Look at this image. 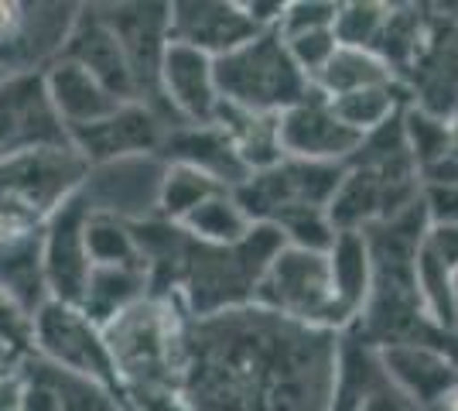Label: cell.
Instances as JSON below:
<instances>
[{"label":"cell","instance_id":"cell-19","mask_svg":"<svg viewBox=\"0 0 458 411\" xmlns=\"http://www.w3.org/2000/svg\"><path fill=\"white\" fill-rule=\"evenodd\" d=\"M157 158L165 165H185L195 168L206 178H212L223 189H240L253 172L247 168V161L240 158L236 144L229 141V134L212 120V124H172L165 131V141L157 148Z\"/></svg>","mask_w":458,"mask_h":411},{"label":"cell","instance_id":"cell-14","mask_svg":"<svg viewBox=\"0 0 458 411\" xmlns=\"http://www.w3.org/2000/svg\"><path fill=\"white\" fill-rule=\"evenodd\" d=\"M277 144H281V158L315 161V165H345L363 144V137L349 131L328 107V99L318 90H311L305 99H298L277 117Z\"/></svg>","mask_w":458,"mask_h":411},{"label":"cell","instance_id":"cell-8","mask_svg":"<svg viewBox=\"0 0 458 411\" xmlns=\"http://www.w3.org/2000/svg\"><path fill=\"white\" fill-rule=\"evenodd\" d=\"M76 4H0V73H45L76 21Z\"/></svg>","mask_w":458,"mask_h":411},{"label":"cell","instance_id":"cell-36","mask_svg":"<svg viewBox=\"0 0 458 411\" xmlns=\"http://www.w3.org/2000/svg\"><path fill=\"white\" fill-rule=\"evenodd\" d=\"M428 230H458V182H420Z\"/></svg>","mask_w":458,"mask_h":411},{"label":"cell","instance_id":"cell-5","mask_svg":"<svg viewBox=\"0 0 458 411\" xmlns=\"http://www.w3.org/2000/svg\"><path fill=\"white\" fill-rule=\"evenodd\" d=\"M253 305L301 326L343 333L328 278V257L318 251H301L284 244L260 274L253 288Z\"/></svg>","mask_w":458,"mask_h":411},{"label":"cell","instance_id":"cell-13","mask_svg":"<svg viewBox=\"0 0 458 411\" xmlns=\"http://www.w3.org/2000/svg\"><path fill=\"white\" fill-rule=\"evenodd\" d=\"M86 219L89 199L79 189L55 216L41 227V264H45V288L52 302L79 305L89 281V251H86Z\"/></svg>","mask_w":458,"mask_h":411},{"label":"cell","instance_id":"cell-21","mask_svg":"<svg viewBox=\"0 0 458 411\" xmlns=\"http://www.w3.org/2000/svg\"><path fill=\"white\" fill-rule=\"evenodd\" d=\"M41 79H45V93L52 99V110L62 120L65 134L72 127H86L93 120L114 114L120 107V99L110 90H103L86 69H79L76 62L55 59L41 73Z\"/></svg>","mask_w":458,"mask_h":411},{"label":"cell","instance_id":"cell-24","mask_svg":"<svg viewBox=\"0 0 458 411\" xmlns=\"http://www.w3.org/2000/svg\"><path fill=\"white\" fill-rule=\"evenodd\" d=\"M148 295V274L127 271V268H93L86 292L79 298V313L86 315L93 326H110L116 315L127 313L134 302Z\"/></svg>","mask_w":458,"mask_h":411},{"label":"cell","instance_id":"cell-37","mask_svg":"<svg viewBox=\"0 0 458 411\" xmlns=\"http://www.w3.org/2000/svg\"><path fill=\"white\" fill-rule=\"evenodd\" d=\"M0 339L21 356H31V315L0 288Z\"/></svg>","mask_w":458,"mask_h":411},{"label":"cell","instance_id":"cell-6","mask_svg":"<svg viewBox=\"0 0 458 411\" xmlns=\"http://www.w3.org/2000/svg\"><path fill=\"white\" fill-rule=\"evenodd\" d=\"M343 182V165H315L281 158L270 168H260L233 189L253 227H277L284 216L298 210H328Z\"/></svg>","mask_w":458,"mask_h":411},{"label":"cell","instance_id":"cell-28","mask_svg":"<svg viewBox=\"0 0 458 411\" xmlns=\"http://www.w3.org/2000/svg\"><path fill=\"white\" fill-rule=\"evenodd\" d=\"M328 107L335 110V117L343 120L349 131L366 137L380 131L383 124H390L394 117H401V110L407 107V93H403L401 82H383V86H366L356 93L328 99Z\"/></svg>","mask_w":458,"mask_h":411},{"label":"cell","instance_id":"cell-33","mask_svg":"<svg viewBox=\"0 0 458 411\" xmlns=\"http://www.w3.org/2000/svg\"><path fill=\"white\" fill-rule=\"evenodd\" d=\"M31 356H35V353H31ZM35 360H38L45 381H48L52 391H55L58 411H120V394L106 391V388H99L93 381H82V377H72V373L58 371L52 364H45L41 356H35Z\"/></svg>","mask_w":458,"mask_h":411},{"label":"cell","instance_id":"cell-9","mask_svg":"<svg viewBox=\"0 0 458 411\" xmlns=\"http://www.w3.org/2000/svg\"><path fill=\"white\" fill-rule=\"evenodd\" d=\"M172 124L151 110L148 103H120L114 114L93 120L86 127L69 131V148L76 151L89 168H106L116 161L134 158H157V148L165 141V131Z\"/></svg>","mask_w":458,"mask_h":411},{"label":"cell","instance_id":"cell-27","mask_svg":"<svg viewBox=\"0 0 458 411\" xmlns=\"http://www.w3.org/2000/svg\"><path fill=\"white\" fill-rule=\"evenodd\" d=\"M216 124L229 134L236 144L240 158L247 161L250 172L270 168L274 161H281V144H277V117H264V114H250V110H236L223 103Z\"/></svg>","mask_w":458,"mask_h":411},{"label":"cell","instance_id":"cell-39","mask_svg":"<svg viewBox=\"0 0 458 411\" xmlns=\"http://www.w3.org/2000/svg\"><path fill=\"white\" fill-rule=\"evenodd\" d=\"M0 411H21V377L18 371L0 377Z\"/></svg>","mask_w":458,"mask_h":411},{"label":"cell","instance_id":"cell-30","mask_svg":"<svg viewBox=\"0 0 458 411\" xmlns=\"http://www.w3.org/2000/svg\"><path fill=\"white\" fill-rule=\"evenodd\" d=\"M216 193H223V185H216V182L206 178L202 172L185 168V165H165L154 216L178 227V223H182L195 206H202V202H206L209 196H216Z\"/></svg>","mask_w":458,"mask_h":411},{"label":"cell","instance_id":"cell-35","mask_svg":"<svg viewBox=\"0 0 458 411\" xmlns=\"http://www.w3.org/2000/svg\"><path fill=\"white\" fill-rule=\"evenodd\" d=\"M281 41H284L287 56L294 59V65L305 73L308 82L322 73V65L332 59V52L339 48L332 28H328V31H308V35H294V39H281Z\"/></svg>","mask_w":458,"mask_h":411},{"label":"cell","instance_id":"cell-2","mask_svg":"<svg viewBox=\"0 0 458 411\" xmlns=\"http://www.w3.org/2000/svg\"><path fill=\"white\" fill-rule=\"evenodd\" d=\"M185 322L189 315L172 298L144 295L110 326H103L123 398L137 401L151 394H182Z\"/></svg>","mask_w":458,"mask_h":411},{"label":"cell","instance_id":"cell-23","mask_svg":"<svg viewBox=\"0 0 458 411\" xmlns=\"http://www.w3.org/2000/svg\"><path fill=\"white\" fill-rule=\"evenodd\" d=\"M383 381L377 350L363 343L352 330L339 333V367H335V384L325 411H360L366 394Z\"/></svg>","mask_w":458,"mask_h":411},{"label":"cell","instance_id":"cell-38","mask_svg":"<svg viewBox=\"0 0 458 411\" xmlns=\"http://www.w3.org/2000/svg\"><path fill=\"white\" fill-rule=\"evenodd\" d=\"M360 411H414V408H411V405H407V398L394 391V388L386 384V377H383L380 384L366 394V401H363V408Z\"/></svg>","mask_w":458,"mask_h":411},{"label":"cell","instance_id":"cell-7","mask_svg":"<svg viewBox=\"0 0 458 411\" xmlns=\"http://www.w3.org/2000/svg\"><path fill=\"white\" fill-rule=\"evenodd\" d=\"M31 353L58 371L120 394V381H116L103 330L93 326L76 305H62L52 298L41 305L31 319Z\"/></svg>","mask_w":458,"mask_h":411},{"label":"cell","instance_id":"cell-11","mask_svg":"<svg viewBox=\"0 0 458 411\" xmlns=\"http://www.w3.org/2000/svg\"><path fill=\"white\" fill-rule=\"evenodd\" d=\"M96 7L123 45V56L134 76L137 103H148L168 120L157 93V69L168 48V4H96Z\"/></svg>","mask_w":458,"mask_h":411},{"label":"cell","instance_id":"cell-26","mask_svg":"<svg viewBox=\"0 0 458 411\" xmlns=\"http://www.w3.org/2000/svg\"><path fill=\"white\" fill-rule=\"evenodd\" d=\"M178 230L195 240V244H209V247H233V244H240V240H247L250 230H253V223H250V216L243 213V206L236 202V196L223 189V193H216L209 196L202 206H195L182 223H178Z\"/></svg>","mask_w":458,"mask_h":411},{"label":"cell","instance_id":"cell-15","mask_svg":"<svg viewBox=\"0 0 458 411\" xmlns=\"http://www.w3.org/2000/svg\"><path fill=\"white\" fill-rule=\"evenodd\" d=\"M407 103L452 117L458 110V14H431L418 59L401 76Z\"/></svg>","mask_w":458,"mask_h":411},{"label":"cell","instance_id":"cell-20","mask_svg":"<svg viewBox=\"0 0 458 411\" xmlns=\"http://www.w3.org/2000/svg\"><path fill=\"white\" fill-rule=\"evenodd\" d=\"M328 257V278H332V295H335V315L339 326L352 330L366 313V302L373 292V257L363 234H335L332 247L325 251Z\"/></svg>","mask_w":458,"mask_h":411},{"label":"cell","instance_id":"cell-16","mask_svg":"<svg viewBox=\"0 0 458 411\" xmlns=\"http://www.w3.org/2000/svg\"><path fill=\"white\" fill-rule=\"evenodd\" d=\"M157 93L165 114L174 117V124H212L223 107L216 86V59L189 45L168 41L157 69Z\"/></svg>","mask_w":458,"mask_h":411},{"label":"cell","instance_id":"cell-17","mask_svg":"<svg viewBox=\"0 0 458 411\" xmlns=\"http://www.w3.org/2000/svg\"><path fill=\"white\" fill-rule=\"evenodd\" d=\"M58 59L76 62L79 69H86L120 103L137 99L134 76H131V65H127V56H123V45L114 35V28L106 24V18L99 14L96 4L93 7L79 4L76 21H72V28L65 35V45H62Z\"/></svg>","mask_w":458,"mask_h":411},{"label":"cell","instance_id":"cell-42","mask_svg":"<svg viewBox=\"0 0 458 411\" xmlns=\"http://www.w3.org/2000/svg\"><path fill=\"white\" fill-rule=\"evenodd\" d=\"M120 411H137V408L131 405V401H127V398H120Z\"/></svg>","mask_w":458,"mask_h":411},{"label":"cell","instance_id":"cell-29","mask_svg":"<svg viewBox=\"0 0 458 411\" xmlns=\"http://www.w3.org/2000/svg\"><path fill=\"white\" fill-rule=\"evenodd\" d=\"M86 251L93 268H127V271H144V257L131 230V219H120L114 213L89 210L86 219Z\"/></svg>","mask_w":458,"mask_h":411},{"label":"cell","instance_id":"cell-3","mask_svg":"<svg viewBox=\"0 0 458 411\" xmlns=\"http://www.w3.org/2000/svg\"><path fill=\"white\" fill-rule=\"evenodd\" d=\"M216 86L223 103L264 117H281L287 107L311 93V82L287 56L277 31H260L216 59Z\"/></svg>","mask_w":458,"mask_h":411},{"label":"cell","instance_id":"cell-32","mask_svg":"<svg viewBox=\"0 0 458 411\" xmlns=\"http://www.w3.org/2000/svg\"><path fill=\"white\" fill-rule=\"evenodd\" d=\"M390 14V4H373V0H352V4H339L335 11V24L332 35L345 48H363L377 56V41L383 35V24Z\"/></svg>","mask_w":458,"mask_h":411},{"label":"cell","instance_id":"cell-44","mask_svg":"<svg viewBox=\"0 0 458 411\" xmlns=\"http://www.w3.org/2000/svg\"><path fill=\"white\" fill-rule=\"evenodd\" d=\"M0 79H4V73H0Z\"/></svg>","mask_w":458,"mask_h":411},{"label":"cell","instance_id":"cell-4","mask_svg":"<svg viewBox=\"0 0 458 411\" xmlns=\"http://www.w3.org/2000/svg\"><path fill=\"white\" fill-rule=\"evenodd\" d=\"M89 178V165L69 148H38L0 161V216L14 230H41Z\"/></svg>","mask_w":458,"mask_h":411},{"label":"cell","instance_id":"cell-43","mask_svg":"<svg viewBox=\"0 0 458 411\" xmlns=\"http://www.w3.org/2000/svg\"><path fill=\"white\" fill-rule=\"evenodd\" d=\"M455 333H458V274H455Z\"/></svg>","mask_w":458,"mask_h":411},{"label":"cell","instance_id":"cell-40","mask_svg":"<svg viewBox=\"0 0 458 411\" xmlns=\"http://www.w3.org/2000/svg\"><path fill=\"white\" fill-rule=\"evenodd\" d=\"M448 127H452V158L458 161V110L448 117Z\"/></svg>","mask_w":458,"mask_h":411},{"label":"cell","instance_id":"cell-12","mask_svg":"<svg viewBox=\"0 0 458 411\" xmlns=\"http://www.w3.org/2000/svg\"><path fill=\"white\" fill-rule=\"evenodd\" d=\"M62 144H69V134L52 110L41 73L0 79V161Z\"/></svg>","mask_w":458,"mask_h":411},{"label":"cell","instance_id":"cell-25","mask_svg":"<svg viewBox=\"0 0 458 411\" xmlns=\"http://www.w3.org/2000/svg\"><path fill=\"white\" fill-rule=\"evenodd\" d=\"M383 82H401V79L390 73V65L380 56L339 45L332 52V59L322 65V73L311 79V90H318L325 99H335L366 90V86H383Z\"/></svg>","mask_w":458,"mask_h":411},{"label":"cell","instance_id":"cell-10","mask_svg":"<svg viewBox=\"0 0 458 411\" xmlns=\"http://www.w3.org/2000/svg\"><path fill=\"white\" fill-rule=\"evenodd\" d=\"M377 350V347H373ZM386 384L407 398L414 411H438L458 388L455 343H394L377 350Z\"/></svg>","mask_w":458,"mask_h":411},{"label":"cell","instance_id":"cell-18","mask_svg":"<svg viewBox=\"0 0 458 411\" xmlns=\"http://www.w3.org/2000/svg\"><path fill=\"white\" fill-rule=\"evenodd\" d=\"M260 35L236 0H178L168 4V41L223 59L243 41Z\"/></svg>","mask_w":458,"mask_h":411},{"label":"cell","instance_id":"cell-31","mask_svg":"<svg viewBox=\"0 0 458 411\" xmlns=\"http://www.w3.org/2000/svg\"><path fill=\"white\" fill-rule=\"evenodd\" d=\"M401 131H403V144L418 165V176H424L428 168H435L438 161L452 155V127H448V117H438V114H428L414 103H407L401 114Z\"/></svg>","mask_w":458,"mask_h":411},{"label":"cell","instance_id":"cell-22","mask_svg":"<svg viewBox=\"0 0 458 411\" xmlns=\"http://www.w3.org/2000/svg\"><path fill=\"white\" fill-rule=\"evenodd\" d=\"M0 288L31 319L48 302L45 264H41V230H21L0 244Z\"/></svg>","mask_w":458,"mask_h":411},{"label":"cell","instance_id":"cell-41","mask_svg":"<svg viewBox=\"0 0 458 411\" xmlns=\"http://www.w3.org/2000/svg\"><path fill=\"white\" fill-rule=\"evenodd\" d=\"M14 234H21V230H14V227H11V223H7L4 216H0V244H4L7 236H14Z\"/></svg>","mask_w":458,"mask_h":411},{"label":"cell","instance_id":"cell-34","mask_svg":"<svg viewBox=\"0 0 458 411\" xmlns=\"http://www.w3.org/2000/svg\"><path fill=\"white\" fill-rule=\"evenodd\" d=\"M335 11H339V4H325V0H294V4H284L277 35L281 39H294V35H308V31H328L335 24Z\"/></svg>","mask_w":458,"mask_h":411},{"label":"cell","instance_id":"cell-1","mask_svg":"<svg viewBox=\"0 0 458 411\" xmlns=\"http://www.w3.org/2000/svg\"><path fill=\"white\" fill-rule=\"evenodd\" d=\"M339 333L257 305L185 322L182 398L189 411H325Z\"/></svg>","mask_w":458,"mask_h":411}]
</instances>
